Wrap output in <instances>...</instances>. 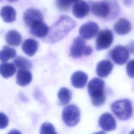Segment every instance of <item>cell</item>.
<instances>
[{
    "instance_id": "cell-1",
    "label": "cell",
    "mask_w": 134,
    "mask_h": 134,
    "mask_svg": "<svg viewBox=\"0 0 134 134\" xmlns=\"http://www.w3.org/2000/svg\"><path fill=\"white\" fill-rule=\"evenodd\" d=\"M76 23L71 17L62 15L50 28L47 41L51 43L57 42L64 38L75 27Z\"/></svg>"
},
{
    "instance_id": "cell-2",
    "label": "cell",
    "mask_w": 134,
    "mask_h": 134,
    "mask_svg": "<svg viewBox=\"0 0 134 134\" xmlns=\"http://www.w3.org/2000/svg\"><path fill=\"white\" fill-rule=\"evenodd\" d=\"M91 10L95 16L110 20L118 15L119 7L115 0H102L93 3Z\"/></svg>"
},
{
    "instance_id": "cell-3",
    "label": "cell",
    "mask_w": 134,
    "mask_h": 134,
    "mask_svg": "<svg viewBox=\"0 0 134 134\" xmlns=\"http://www.w3.org/2000/svg\"><path fill=\"white\" fill-rule=\"evenodd\" d=\"M105 82L99 78L94 77L92 79L87 85L88 94L93 105L99 107L103 105L106 100L104 93Z\"/></svg>"
},
{
    "instance_id": "cell-4",
    "label": "cell",
    "mask_w": 134,
    "mask_h": 134,
    "mask_svg": "<svg viewBox=\"0 0 134 134\" xmlns=\"http://www.w3.org/2000/svg\"><path fill=\"white\" fill-rule=\"evenodd\" d=\"M111 109L116 117L121 120H126L130 118L132 113V108L130 101L123 99L114 102Z\"/></svg>"
},
{
    "instance_id": "cell-5",
    "label": "cell",
    "mask_w": 134,
    "mask_h": 134,
    "mask_svg": "<svg viewBox=\"0 0 134 134\" xmlns=\"http://www.w3.org/2000/svg\"><path fill=\"white\" fill-rule=\"evenodd\" d=\"M62 119L69 127L76 126L80 120V111L75 105L71 104L64 107L62 112Z\"/></svg>"
},
{
    "instance_id": "cell-6",
    "label": "cell",
    "mask_w": 134,
    "mask_h": 134,
    "mask_svg": "<svg viewBox=\"0 0 134 134\" xmlns=\"http://www.w3.org/2000/svg\"><path fill=\"white\" fill-rule=\"evenodd\" d=\"M92 48L86 46L84 39L80 36L76 37L70 48V54L73 58H80L83 55H89L92 53Z\"/></svg>"
},
{
    "instance_id": "cell-7",
    "label": "cell",
    "mask_w": 134,
    "mask_h": 134,
    "mask_svg": "<svg viewBox=\"0 0 134 134\" xmlns=\"http://www.w3.org/2000/svg\"><path fill=\"white\" fill-rule=\"evenodd\" d=\"M114 36L109 29H105L100 31L96 39V49L101 50L108 48L113 42Z\"/></svg>"
},
{
    "instance_id": "cell-8",
    "label": "cell",
    "mask_w": 134,
    "mask_h": 134,
    "mask_svg": "<svg viewBox=\"0 0 134 134\" xmlns=\"http://www.w3.org/2000/svg\"><path fill=\"white\" fill-rule=\"evenodd\" d=\"M110 55L111 58L116 64L123 65L129 58V52L127 47L121 45H118L111 50Z\"/></svg>"
},
{
    "instance_id": "cell-9",
    "label": "cell",
    "mask_w": 134,
    "mask_h": 134,
    "mask_svg": "<svg viewBox=\"0 0 134 134\" xmlns=\"http://www.w3.org/2000/svg\"><path fill=\"white\" fill-rule=\"evenodd\" d=\"M99 31L98 24L93 21H88L82 25L79 29L80 37L84 39L90 40L93 38Z\"/></svg>"
},
{
    "instance_id": "cell-10",
    "label": "cell",
    "mask_w": 134,
    "mask_h": 134,
    "mask_svg": "<svg viewBox=\"0 0 134 134\" xmlns=\"http://www.w3.org/2000/svg\"><path fill=\"white\" fill-rule=\"evenodd\" d=\"M24 20L25 24L30 27L37 23L43 21V15L38 9L29 8L24 13Z\"/></svg>"
},
{
    "instance_id": "cell-11",
    "label": "cell",
    "mask_w": 134,
    "mask_h": 134,
    "mask_svg": "<svg viewBox=\"0 0 134 134\" xmlns=\"http://www.w3.org/2000/svg\"><path fill=\"white\" fill-rule=\"evenodd\" d=\"M99 127L105 131H110L116 128V122L113 115L109 113L103 114L98 120Z\"/></svg>"
},
{
    "instance_id": "cell-12",
    "label": "cell",
    "mask_w": 134,
    "mask_h": 134,
    "mask_svg": "<svg viewBox=\"0 0 134 134\" xmlns=\"http://www.w3.org/2000/svg\"><path fill=\"white\" fill-rule=\"evenodd\" d=\"M89 5L84 1H79L74 4L72 7L73 15L77 18H83L90 13Z\"/></svg>"
},
{
    "instance_id": "cell-13",
    "label": "cell",
    "mask_w": 134,
    "mask_h": 134,
    "mask_svg": "<svg viewBox=\"0 0 134 134\" xmlns=\"http://www.w3.org/2000/svg\"><path fill=\"white\" fill-rule=\"evenodd\" d=\"M113 68V63L108 60H104L99 61L96 65V73L98 76L105 77L112 71Z\"/></svg>"
},
{
    "instance_id": "cell-14",
    "label": "cell",
    "mask_w": 134,
    "mask_h": 134,
    "mask_svg": "<svg viewBox=\"0 0 134 134\" xmlns=\"http://www.w3.org/2000/svg\"><path fill=\"white\" fill-rule=\"evenodd\" d=\"M88 76L86 73L83 71L75 72L71 76V81L72 85L76 88L84 87L87 81Z\"/></svg>"
},
{
    "instance_id": "cell-15",
    "label": "cell",
    "mask_w": 134,
    "mask_h": 134,
    "mask_svg": "<svg viewBox=\"0 0 134 134\" xmlns=\"http://www.w3.org/2000/svg\"><path fill=\"white\" fill-rule=\"evenodd\" d=\"M131 27L130 21L125 18H122L114 24V29L118 35H125L131 31Z\"/></svg>"
},
{
    "instance_id": "cell-16",
    "label": "cell",
    "mask_w": 134,
    "mask_h": 134,
    "mask_svg": "<svg viewBox=\"0 0 134 134\" xmlns=\"http://www.w3.org/2000/svg\"><path fill=\"white\" fill-rule=\"evenodd\" d=\"M49 27L43 21L39 22L30 27L31 33L38 38L46 37L49 32Z\"/></svg>"
},
{
    "instance_id": "cell-17",
    "label": "cell",
    "mask_w": 134,
    "mask_h": 134,
    "mask_svg": "<svg viewBox=\"0 0 134 134\" xmlns=\"http://www.w3.org/2000/svg\"><path fill=\"white\" fill-rule=\"evenodd\" d=\"M32 80V74L28 70H19L16 76V83L21 86L28 85Z\"/></svg>"
},
{
    "instance_id": "cell-18",
    "label": "cell",
    "mask_w": 134,
    "mask_h": 134,
    "mask_svg": "<svg viewBox=\"0 0 134 134\" xmlns=\"http://www.w3.org/2000/svg\"><path fill=\"white\" fill-rule=\"evenodd\" d=\"M38 47V43L32 39L25 40L22 44L23 52L29 57H32L36 53Z\"/></svg>"
},
{
    "instance_id": "cell-19",
    "label": "cell",
    "mask_w": 134,
    "mask_h": 134,
    "mask_svg": "<svg viewBox=\"0 0 134 134\" xmlns=\"http://www.w3.org/2000/svg\"><path fill=\"white\" fill-rule=\"evenodd\" d=\"M0 16L4 22L10 23L15 20L16 12L13 7L10 6H5L1 10Z\"/></svg>"
},
{
    "instance_id": "cell-20",
    "label": "cell",
    "mask_w": 134,
    "mask_h": 134,
    "mask_svg": "<svg viewBox=\"0 0 134 134\" xmlns=\"http://www.w3.org/2000/svg\"><path fill=\"white\" fill-rule=\"evenodd\" d=\"M5 39L6 42L10 46H18L21 42V36L16 30H10L6 34Z\"/></svg>"
},
{
    "instance_id": "cell-21",
    "label": "cell",
    "mask_w": 134,
    "mask_h": 134,
    "mask_svg": "<svg viewBox=\"0 0 134 134\" xmlns=\"http://www.w3.org/2000/svg\"><path fill=\"white\" fill-rule=\"evenodd\" d=\"M16 72V66L10 62H2L0 64V74L4 78L7 79L13 76Z\"/></svg>"
},
{
    "instance_id": "cell-22",
    "label": "cell",
    "mask_w": 134,
    "mask_h": 134,
    "mask_svg": "<svg viewBox=\"0 0 134 134\" xmlns=\"http://www.w3.org/2000/svg\"><path fill=\"white\" fill-rule=\"evenodd\" d=\"M16 55V50L9 46H4L2 50H0V61L6 62L9 60L15 58Z\"/></svg>"
},
{
    "instance_id": "cell-23",
    "label": "cell",
    "mask_w": 134,
    "mask_h": 134,
    "mask_svg": "<svg viewBox=\"0 0 134 134\" xmlns=\"http://www.w3.org/2000/svg\"><path fill=\"white\" fill-rule=\"evenodd\" d=\"M58 97L61 105H66L70 102L72 98V92L66 87H62L58 93Z\"/></svg>"
},
{
    "instance_id": "cell-24",
    "label": "cell",
    "mask_w": 134,
    "mask_h": 134,
    "mask_svg": "<svg viewBox=\"0 0 134 134\" xmlns=\"http://www.w3.org/2000/svg\"><path fill=\"white\" fill-rule=\"evenodd\" d=\"M14 64L19 70H28L32 66V63L30 61L22 56L16 57L14 60Z\"/></svg>"
},
{
    "instance_id": "cell-25",
    "label": "cell",
    "mask_w": 134,
    "mask_h": 134,
    "mask_svg": "<svg viewBox=\"0 0 134 134\" xmlns=\"http://www.w3.org/2000/svg\"><path fill=\"white\" fill-rule=\"evenodd\" d=\"M80 0H56V5L62 11L68 10L72 5Z\"/></svg>"
},
{
    "instance_id": "cell-26",
    "label": "cell",
    "mask_w": 134,
    "mask_h": 134,
    "mask_svg": "<svg viewBox=\"0 0 134 134\" xmlns=\"http://www.w3.org/2000/svg\"><path fill=\"white\" fill-rule=\"evenodd\" d=\"M40 134H56L55 128L51 123L44 122L41 126Z\"/></svg>"
},
{
    "instance_id": "cell-27",
    "label": "cell",
    "mask_w": 134,
    "mask_h": 134,
    "mask_svg": "<svg viewBox=\"0 0 134 134\" xmlns=\"http://www.w3.org/2000/svg\"><path fill=\"white\" fill-rule=\"evenodd\" d=\"M126 71L129 77L134 78V59L131 60L127 64Z\"/></svg>"
},
{
    "instance_id": "cell-28",
    "label": "cell",
    "mask_w": 134,
    "mask_h": 134,
    "mask_svg": "<svg viewBox=\"0 0 134 134\" xmlns=\"http://www.w3.org/2000/svg\"><path fill=\"white\" fill-rule=\"evenodd\" d=\"M8 124L7 116L3 113H0V129L5 128Z\"/></svg>"
},
{
    "instance_id": "cell-29",
    "label": "cell",
    "mask_w": 134,
    "mask_h": 134,
    "mask_svg": "<svg viewBox=\"0 0 134 134\" xmlns=\"http://www.w3.org/2000/svg\"><path fill=\"white\" fill-rule=\"evenodd\" d=\"M127 48L128 49L129 53H134V41H131L128 44Z\"/></svg>"
},
{
    "instance_id": "cell-30",
    "label": "cell",
    "mask_w": 134,
    "mask_h": 134,
    "mask_svg": "<svg viewBox=\"0 0 134 134\" xmlns=\"http://www.w3.org/2000/svg\"><path fill=\"white\" fill-rule=\"evenodd\" d=\"M7 134H21V133L18 130L12 129L9 131Z\"/></svg>"
},
{
    "instance_id": "cell-31",
    "label": "cell",
    "mask_w": 134,
    "mask_h": 134,
    "mask_svg": "<svg viewBox=\"0 0 134 134\" xmlns=\"http://www.w3.org/2000/svg\"><path fill=\"white\" fill-rule=\"evenodd\" d=\"M122 1L126 6H129L132 3V0H122Z\"/></svg>"
},
{
    "instance_id": "cell-32",
    "label": "cell",
    "mask_w": 134,
    "mask_h": 134,
    "mask_svg": "<svg viewBox=\"0 0 134 134\" xmlns=\"http://www.w3.org/2000/svg\"><path fill=\"white\" fill-rule=\"evenodd\" d=\"M93 134H106L105 132L103 131H98V132H95V133H94Z\"/></svg>"
},
{
    "instance_id": "cell-33",
    "label": "cell",
    "mask_w": 134,
    "mask_h": 134,
    "mask_svg": "<svg viewBox=\"0 0 134 134\" xmlns=\"http://www.w3.org/2000/svg\"><path fill=\"white\" fill-rule=\"evenodd\" d=\"M9 2H17L18 0H7Z\"/></svg>"
},
{
    "instance_id": "cell-34",
    "label": "cell",
    "mask_w": 134,
    "mask_h": 134,
    "mask_svg": "<svg viewBox=\"0 0 134 134\" xmlns=\"http://www.w3.org/2000/svg\"><path fill=\"white\" fill-rule=\"evenodd\" d=\"M129 134H134V129H133V130H132L129 132Z\"/></svg>"
},
{
    "instance_id": "cell-35",
    "label": "cell",
    "mask_w": 134,
    "mask_h": 134,
    "mask_svg": "<svg viewBox=\"0 0 134 134\" xmlns=\"http://www.w3.org/2000/svg\"><path fill=\"white\" fill-rule=\"evenodd\" d=\"M0 1H2V0H0Z\"/></svg>"
}]
</instances>
